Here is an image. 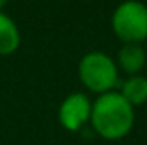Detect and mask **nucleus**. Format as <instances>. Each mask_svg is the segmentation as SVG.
Instances as JSON below:
<instances>
[{"instance_id":"1","label":"nucleus","mask_w":147,"mask_h":145,"mask_svg":"<svg viewBox=\"0 0 147 145\" xmlns=\"http://www.w3.org/2000/svg\"><path fill=\"white\" fill-rule=\"evenodd\" d=\"M118 91L101 94L92 103L91 126L105 140H120L127 137L135 125V111Z\"/></svg>"},{"instance_id":"2","label":"nucleus","mask_w":147,"mask_h":145,"mask_svg":"<svg viewBox=\"0 0 147 145\" xmlns=\"http://www.w3.org/2000/svg\"><path fill=\"white\" fill-rule=\"evenodd\" d=\"M79 79L86 89L101 96L118 85L116 62L103 51H91L79 62Z\"/></svg>"},{"instance_id":"3","label":"nucleus","mask_w":147,"mask_h":145,"mask_svg":"<svg viewBox=\"0 0 147 145\" xmlns=\"http://www.w3.org/2000/svg\"><path fill=\"white\" fill-rule=\"evenodd\" d=\"M111 28L125 44H140L147 39V5L139 0L121 2L113 12Z\"/></svg>"},{"instance_id":"4","label":"nucleus","mask_w":147,"mask_h":145,"mask_svg":"<svg viewBox=\"0 0 147 145\" xmlns=\"http://www.w3.org/2000/svg\"><path fill=\"white\" fill-rule=\"evenodd\" d=\"M91 111L92 101L82 92H72L62 101L58 108V123L63 130L75 133L91 121Z\"/></svg>"},{"instance_id":"5","label":"nucleus","mask_w":147,"mask_h":145,"mask_svg":"<svg viewBox=\"0 0 147 145\" xmlns=\"http://www.w3.org/2000/svg\"><path fill=\"white\" fill-rule=\"evenodd\" d=\"M146 51L140 44H123L116 56L118 70H123L127 75H140V70L146 67Z\"/></svg>"},{"instance_id":"6","label":"nucleus","mask_w":147,"mask_h":145,"mask_svg":"<svg viewBox=\"0 0 147 145\" xmlns=\"http://www.w3.org/2000/svg\"><path fill=\"white\" fill-rule=\"evenodd\" d=\"M21 33L12 17L0 10V56H9L19 50Z\"/></svg>"},{"instance_id":"7","label":"nucleus","mask_w":147,"mask_h":145,"mask_svg":"<svg viewBox=\"0 0 147 145\" xmlns=\"http://www.w3.org/2000/svg\"><path fill=\"white\" fill-rule=\"evenodd\" d=\"M118 92L125 97V101L130 106H142L147 103V79L142 75H132L121 82Z\"/></svg>"},{"instance_id":"8","label":"nucleus","mask_w":147,"mask_h":145,"mask_svg":"<svg viewBox=\"0 0 147 145\" xmlns=\"http://www.w3.org/2000/svg\"><path fill=\"white\" fill-rule=\"evenodd\" d=\"M7 2H9V0H0V10L5 7V3H7Z\"/></svg>"}]
</instances>
